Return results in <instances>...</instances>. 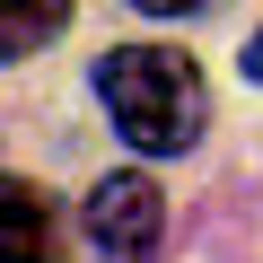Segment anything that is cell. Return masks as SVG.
Listing matches in <instances>:
<instances>
[{"instance_id":"cell-1","label":"cell","mask_w":263,"mask_h":263,"mask_svg":"<svg viewBox=\"0 0 263 263\" xmlns=\"http://www.w3.org/2000/svg\"><path fill=\"white\" fill-rule=\"evenodd\" d=\"M97 97H105L114 132H123L141 158L193 149V141H202V114H211L202 70H193L176 44H114V53L97 62Z\"/></svg>"},{"instance_id":"cell-2","label":"cell","mask_w":263,"mask_h":263,"mask_svg":"<svg viewBox=\"0 0 263 263\" xmlns=\"http://www.w3.org/2000/svg\"><path fill=\"white\" fill-rule=\"evenodd\" d=\"M88 246L97 263H149L158 254V228H167V193L141 176V167H114L97 193H88Z\"/></svg>"},{"instance_id":"cell-3","label":"cell","mask_w":263,"mask_h":263,"mask_svg":"<svg viewBox=\"0 0 263 263\" xmlns=\"http://www.w3.org/2000/svg\"><path fill=\"white\" fill-rule=\"evenodd\" d=\"M0 263H62L53 246V211L27 176H0Z\"/></svg>"},{"instance_id":"cell-4","label":"cell","mask_w":263,"mask_h":263,"mask_svg":"<svg viewBox=\"0 0 263 263\" xmlns=\"http://www.w3.org/2000/svg\"><path fill=\"white\" fill-rule=\"evenodd\" d=\"M62 18H70V0H0V53L27 62L35 44L62 35Z\"/></svg>"},{"instance_id":"cell-5","label":"cell","mask_w":263,"mask_h":263,"mask_svg":"<svg viewBox=\"0 0 263 263\" xmlns=\"http://www.w3.org/2000/svg\"><path fill=\"white\" fill-rule=\"evenodd\" d=\"M132 9H149V18H193V9H211V0H132Z\"/></svg>"},{"instance_id":"cell-6","label":"cell","mask_w":263,"mask_h":263,"mask_svg":"<svg viewBox=\"0 0 263 263\" xmlns=\"http://www.w3.org/2000/svg\"><path fill=\"white\" fill-rule=\"evenodd\" d=\"M246 79H254V88H263V35H254V44H246Z\"/></svg>"}]
</instances>
